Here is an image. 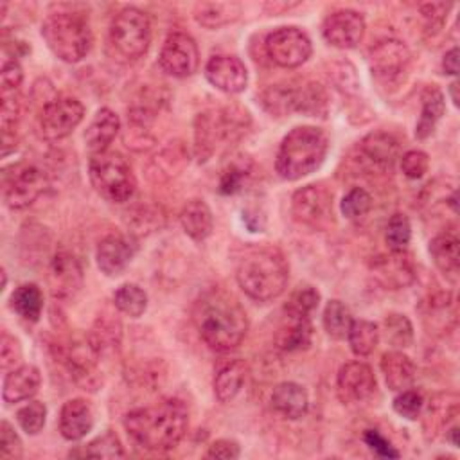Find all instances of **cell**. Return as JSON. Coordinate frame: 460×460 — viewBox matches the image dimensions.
Instances as JSON below:
<instances>
[{"instance_id": "1", "label": "cell", "mask_w": 460, "mask_h": 460, "mask_svg": "<svg viewBox=\"0 0 460 460\" xmlns=\"http://www.w3.org/2000/svg\"><path fill=\"white\" fill-rule=\"evenodd\" d=\"M192 322L199 338L214 350L235 349L246 336L248 318L237 298L214 288L198 296L192 305Z\"/></svg>"}, {"instance_id": "2", "label": "cell", "mask_w": 460, "mask_h": 460, "mask_svg": "<svg viewBox=\"0 0 460 460\" xmlns=\"http://www.w3.org/2000/svg\"><path fill=\"white\" fill-rule=\"evenodd\" d=\"M128 435L144 449L167 451L178 446L189 428V411L180 399H165L153 406L126 413Z\"/></svg>"}, {"instance_id": "3", "label": "cell", "mask_w": 460, "mask_h": 460, "mask_svg": "<svg viewBox=\"0 0 460 460\" xmlns=\"http://www.w3.org/2000/svg\"><path fill=\"white\" fill-rule=\"evenodd\" d=\"M239 288L257 302H268L284 293L289 279V264L275 246L248 250L235 273Z\"/></svg>"}, {"instance_id": "4", "label": "cell", "mask_w": 460, "mask_h": 460, "mask_svg": "<svg viewBox=\"0 0 460 460\" xmlns=\"http://www.w3.org/2000/svg\"><path fill=\"white\" fill-rule=\"evenodd\" d=\"M329 142L314 126L293 128L277 151L275 169L284 180H298L318 169L327 155Z\"/></svg>"}, {"instance_id": "5", "label": "cell", "mask_w": 460, "mask_h": 460, "mask_svg": "<svg viewBox=\"0 0 460 460\" xmlns=\"http://www.w3.org/2000/svg\"><path fill=\"white\" fill-rule=\"evenodd\" d=\"M41 36L49 49L66 63L81 61L93 41L88 18L77 11L50 13L41 25Z\"/></svg>"}, {"instance_id": "6", "label": "cell", "mask_w": 460, "mask_h": 460, "mask_svg": "<svg viewBox=\"0 0 460 460\" xmlns=\"http://www.w3.org/2000/svg\"><path fill=\"white\" fill-rule=\"evenodd\" d=\"M250 126L246 110L226 106L203 111L194 122V149L199 160H207L221 146L239 140Z\"/></svg>"}, {"instance_id": "7", "label": "cell", "mask_w": 460, "mask_h": 460, "mask_svg": "<svg viewBox=\"0 0 460 460\" xmlns=\"http://www.w3.org/2000/svg\"><path fill=\"white\" fill-rule=\"evenodd\" d=\"M88 171L93 189L111 203H124L137 190L133 169L119 151L92 153Z\"/></svg>"}, {"instance_id": "8", "label": "cell", "mask_w": 460, "mask_h": 460, "mask_svg": "<svg viewBox=\"0 0 460 460\" xmlns=\"http://www.w3.org/2000/svg\"><path fill=\"white\" fill-rule=\"evenodd\" d=\"M110 43L115 52L128 61L142 58L151 43L147 14L137 7L120 9L110 25Z\"/></svg>"}, {"instance_id": "9", "label": "cell", "mask_w": 460, "mask_h": 460, "mask_svg": "<svg viewBox=\"0 0 460 460\" xmlns=\"http://www.w3.org/2000/svg\"><path fill=\"white\" fill-rule=\"evenodd\" d=\"M47 183V174L38 165L18 162L4 171V201L11 208H25L43 194Z\"/></svg>"}, {"instance_id": "10", "label": "cell", "mask_w": 460, "mask_h": 460, "mask_svg": "<svg viewBox=\"0 0 460 460\" xmlns=\"http://www.w3.org/2000/svg\"><path fill=\"white\" fill-rule=\"evenodd\" d=\"M293 217L313 230H325L334 221L332 194L322 185H305L293 194Z\"/></svg>"}, {"instance_id": "11", "label": "cell", "mask_w": 460, "mask_h": 460, "mask_svg": "<svg viewBox=\"0 0 460 460\" xmlns=\"http://www.w3.org/2000/svg\"><path fill=\"white\" fill-rule=\"evenodd\" d=\"M84 106L75 97L59 95L49 101L40 113V131L47 140L68 137L83 120Z\"/></svg>"}, {"instance_id": "12", "label": "cell", "mask_w": 460, "mask_h": 460, "mask_svg": "<svg viewBox=\"0 0 460 460\" xmlns=\"http://www.w3.org/2000/svg\"><path fill=\"white\" fill-rule=\"evenodd\" d=\"M264 47L268 58L282 68L300 66L311 56V40L298 27L275 29L268 34Z\"/></svg>"}, {"instance_id": "13", "label": "cell", "mask_w": 460, "mask_h": 460, "mask_svg": "<svg viewBox=\"0 0 460 460\" xmlns=\"http://www.w3.org/2000/svg\"><path fill=\"white\" fill-rule=\"evenodd\" d=\"M160 66L172 77H189L199 65V50L187 32H171L160 50Z\"/></svg>"}, {"instance_id": "14", "label": "cell", "mask_w": 460, "mask_h": 460, "mask_svg": "<svg viewBox=\"0 0 460 460\" xmlns=\"http://www.w3.org/2000/svg\"><path fill=\"white\" fill-rule=\"evenodd\" d=\"M411 54L408 47L399 40H383L372 47L368 56V65L372 74L381 83H395L399 81L410 66Z\"/></svg>"}, {"instance_id": "15", "label": "cell", "mask_w": 460, "mask_h": 460, "mask_svg": "<svg viewBox=\"0 0 460 460\" xmlns=\"http://www.w3.org/2000/svg\"><path fill=\"white\" fill-rule=\"evenodd\" d=\"M322 32L332 47L352 49L365 36V20L358 11L340 9L325 18Z\"/></svg>"}, {"instance_id": "16", "label": "cell", "mask_w": 460, "mask_h": 460, "mask_svg": "<svg viewBox=\"0 0 460 460\" xmlns=\"http://www.w3.org/2000/svg\"><path fill=\"white\" fill-rule=\"evenodd\" d=\"M376 390V376L363 361L345 363L336 377V392L343 402H361Z\"/></svg>"}, {"instance_id": "17", "label": "cell", "mask_w": 460, "mask_h": 460, "mask_svg": "<svg viewBox=\"0 0 460 460\" xmlns=\"http://www.w3.org/2000/svg\"><path fill=\"white\" fill-rule=\"evenodd\" d=\"M205 75L212 86L226 93H239L246 88L248 72L244 63L235 56L217 54L208 59Z\"/></svg>"}, {"instance_id": "18", "label": "cell", "mask_w": 460, "mask_h": 460, "mask_svg": "<svg viewBox=\"0 0 460 460\" xmlns=\"http://www.w3.org/2000/svg\"><path fill=\"white\" fill-rule=\"evenodd\" d=\"M135 253H137V243L131 237L111 234L99 243L95 259L102 273H106L108 277H117L128 268Z\"/></svg>"}, {"instance_id": "19", "label": "cell", "mask_w": 460, "mask_h": 460, "mask_svg": "<svg viewBox=\"0 0 460 460\" xmlns=\"http://www.w3.org/2000/svg\"><path fill=\"white\" fill-rule=\"evenodd\" d=\"M49 286L54 296L70 298L83 286V270L79 261L68 253L59 252L49 266Z\"/></svg>"}, {"instance_id": "20", "label": "cell", "mask_w": 460, "mask_h": 460, "mask_svg": "<svg viewBox=\"0 0 460 460\" xmlns=\"http://www.w3.org/2000/svg\"><path fill=\"white\" fill-rule=\"evenodd\" d=\"M372 271H374V277L390 289L404 288L415 277L413 262H411V257L406 253V250H401V252L390 250V253L376 257L372 262Z\"/></svg>"}, {"instance_id": "21", "label": "cell", "mask_w": 460, "mask_h": 460, "mask_svg": "<svg viewBox=\"0 0 460 460\" xmlns=\"http://www.w3.org/2000/svg\"><path fill=\"white\" fill-rule=\"evenodd\" d=\"M93 428V410L84 399H70L59 411V431L66 440H79Z\"/></svg>"}, {"instance_id": "22", "label": "cell", "mask_w": 460, "mask_h": 460, "mask_svg": "<svg viewBox=\"0 0 460 460\" xmlns=\"http://www.w3.org/2000/svg\"><path fill=\"white\" fill-rule=\"evenodd\" d=\"M41 383V374L34 365H22L7 372L2 386V397L5 402H20L31 399Z\"/></svg>"}, {"instance_id": "23", "label": "cell", "mask_w": 460, "mask_h": 460, "mask_svg": "<svg viewBox=\"0 0 460 460\" xmlns=\"http://www.w3.org/2000/svg\"><path fill=\"white\" fill-rule=\"evenodd\" d=\"M271 406L286 419H300L309 408V397L304 386L298 383H280L271 392Z\"/></svg>"}, {"instance_id": "24", "label": "cell", "mask_w": 460, "mask_h": 460, "mask_svg": "<svg viewBox=\"0 0 460 460\" xmlns=\"http://www.w3.org/2000/svg\"><path fill=\"white\" fill-rule=\"evenodd\" d=\"M120 129V120H119V115L115 111H111L110 108H101L90 126L86 128V133H84V140H86V146L92 153H101V151H106L110 147V144L113 142V138L117 137Z\"/></svg>"}, {"instance_id": "25", "label": "cell", "mask_w": 460, "mask_h": 460, "mask_svg": "<svg viewBox=\"0 0 460 460\" xmlns=\"http://www.w3.org/2000/svg\"><path fill=\"white\" fill-rule=\"evenodd\" d=\"M381 370H383V376H385V381H386L388 388L394 390V392L406 390L415 381V365H413V361L399 350H390V352L383 354Z\"/></svg>"}, {"instance_id": "26", "label": "cell", "mask_w": 460, "mask_h": 460, "mask_svg": "<svg viewBox=\"0 0 460 460\" xmlns=\"http://www.w3.org/2000/svg\"><path fill=\"white\" fill-rule=\"evenodd\" d=\"M399 140L385 131L370 133L359 142L361 155H365L372 164L381 167H390L395 158H399Z\"/></svg>"}, {"instance_id": "27", "label": "cell", "mask_w": 460, "mask_h": 460, "mask_svg": "<svg viewBox=\"0 0 460 460\" xmlns=\"http://www.w3.org/2000/svg\"><path fill=\"white\" fill-rule=\"evenodd\" d=\"M180 223L185 234L194 241H203L210 235L214 219L208 205L203 199H190L180 212Z\"/></svg>"}, {"instance_id": "28", "label": "cell", "mask_w": 460, "mask_h": 460, "mask_svg": "<svg viewBox=\"0 0 460 460\" xmlns=\"http://www.w3.org/2000/svg\"><path fill=\"white\" fill-rule=\"evenodd\" d=\"M248 376V365L243 359L226 361L214 377V394L219 402H230Z\"/></svg>"}, {"instance_id": "29", "label": "cell", "mask_w": 460, "mask_h": 460, "mask_svg": "<svg viewBox=\"0 0 460 460\" xmlns=\"http://www.w3.org/2000/svg\"><path fill=\"white\" fill-rule=\"evenodd\" d=\"M241 14L237 2H201L194 5V18L207 29H217L235 22Z\"/></svg>"}, {"instance_id": "30", "label": "cell", "mask_w": 460, "mask_h": 460, "mask_svg": "<svg viewBox=\"0 0 460 460\" xmlns=\"http://www.w3.org/2000/svg\"><path fill=\"white\" fill-rule=\"evenodd\" d=\"M420 99H422V111L415 128V137L428 138L433 133L440 117L444 115L446 102H444V93L435 84L426 86Z\"/></svg>"}, {"instance_id": "31", "label": "cell", "mask_w": 460, "mask_h": 460, "mask_svg": "<svg viewBox=\"0 0 460 460\" xmlns=\"http://www.w3.org/2000/svg\"><path fill=\"white\" fill-rule=\"evenodd\" d=\"M429 253L435 266L449 279L458 277V239L453 234H440L429 243Z\"/></svg>"}, {"instance_id": "32", "label": "cell", "mask_w": 460, "mask_h": 460, "mask_svg": "<svg viewBox=\"0 0 460 460\" xmlns=\"http://www.w3.org/2000/svg\"><path fill=\"white\" fill-rule=\"evenodd\" d=\"M313 338V325L309 318H288V323L282 325L275 336L279 349L286 352H295L307 349Z\"/></svg>"}, {"instance_id": "33", "label": "cell", "mask_w": 460, "mask_h": 460, "mask_svg": "<svg viewBox=\"0 0 460 460\" xmlns=\"http://www.w3.org/2000/svg\"><path fill=\"white\" fill-rule=\"evenodd\" d=\"M262 106L273 115L298 111V84H271L261 95Z\"/></svg>"}, {"instance_id": "34", "label": "cell", "mask_w": 460, "mask_h": 460, "mask_svg": "<svg viewBox=\"0 0 460 460\" xmlns=\"http://www.w3.org/2000/svg\"><path fill=\"white\" fill-rule=\"evenodd\" d=\"M11 307L27 322H38L43 309V293L41 289L29 282L18 286L11 295Z\"/></svg>"}, {"instance_id": "35", "label": "cell", "mask_w": 460, "mask_h": 460, "mask_svg": "<svg viewBox=\"0 0 460 460\" xmlns=\"http://www.w3.org/2000/svg\"><path fill=\"white\" fill-rule=\"evenodd\" d=\"M350 350L356 356H368L374 352L379 341V329L374 322L368 320H352V325L347 334Z\"/></svg>"}, {"instance_id": "36", "label": "cell", "mask_w": 460, "mask_h": 460, "mask_svg": "<svg viewBox=\"0 0 460 460\" xmlns=\"http://www.w3.org/2000/svg\"><path fill=\"white\" fill-rule=\"evenodd\" d=\"M352 314L349 307L340 300H331L323 309V327L334 340H343L352 325Z\"/></svg>"}, {"instance_id": "37", "label": "cell", "mask_w": 460, "mask_h": 460, "mask_svg": "<svg viewBox=\"0 0 460 460\" xmlns=\"http://www.w3.org/2000/svg\"><path fill=\"white\" fill-rule=\"evenodd\" d=\"M93 350L101 356L108 349L113 350L120 343V323L111 318H99L86 336Z\"/></svg>"}, {"instance_id": "38", "label": "cell", "mask_w": 460, "mask_h": 460, "mask_svg": "<svg viewBox=\"0 0 460 460\" xmlns=\"http://www.w3.org/2000/svg\"><path fill=\"white\" fill-rule=\"evenodd\" d=\"M113 304L120 313L138 318L147 307V295L137 284H122L113 295Z\"/></svg>"}, {"instance_id": "39", "label": "cell", "mask_w": 460, "mask_h": 460, "mask_svg": "<svg viewBox=\"0 0 460 460\" xmlns=\"http://www.w3.org/2000/svg\"><path fill=\"white\" fill-rule=\"evenodd\" d=\"M320 293L313 286H302L291 293L284 311L288 318H309V314L318 307Z\"/></svg>"}, {"instance_id": "40", "label": "cell", "mask_w": 460, "mask_h": 460, "mask_svg": "<svg viewBox=\"0 0 460 460\" xmlns=\"http://www.w3.org/2000/svg\"><path fill=\"white\" fill-rule=\"evenodd\" d=\"M385 338L392 347H410L413 341V327L411 322L401 313H390L383 322Z\"/></svg>"}, {"instance_id": "41", "label": "cell", "mask_w": 460, "mask_h": 460, "mask_svg": "<svg viewBox=\"0 0 460 460\" xmlns=\"http://www.w3.org/2000/svg\"><path fill=\"white\" fill-rule=\"evenodd\" d=\"M81 456L88 458H122L124 449L119 440V437L113 431H104L97 438H93L90 444L83 447Z\"/></svg>"}, {"instance_id": "42", "label": "cell", "mask_w": 460, "mask_h": 460, "mask_svg": "<svg viewBox=\"0 0 460 460\" xmlns=\"http://www.w3.org/2000/svg\"><path fill=\"white\" fill-rule=\"evenodd\" d=\"M411 237V225L404 214H394L386 225L385 241L392 252L406 250Z\"/></svg>"}, {"instance_id": "43", "label": "cell", "mask_w": 460, "mask_h": 460, "mask_svg": "<svg viewBox=\"0 0 460 460\" xmlns=\"http://www.w3.org/2000/svg\"><path fill=\"white\" fill-rule=\"evenodd\" d=\"M45 419H47V408L40 401H31L16 411V420L20 428L29 435L40 433L45 426Z\"/></svg>"}, {"instance_id": "44", "label": "cell", "mask_w": 460, "mask_h": 460, "mask_svg": "<svg viewBox=\"0 0 460 460\" xmlns=\"http://www.w3.org/2000/svg\"><path fill=\"white\" fill-rule=\"evenodd\" d=\"M370 207H372V198H370V194H368L365 189H361V187L350 189V190L343 196L341 205H340L343 216L349 217V219H356V217L365 216V214L370 210Z\"/></svg>"}, {"instance_id": "45", "label": "cell", "mask_w": 460, "mask_h": 460, "mask_svg": "<svg viewBox=\"0 0 460 460\" xmlns=\"http://www.w3.org/2000/svg\"><path fill=\"white\" fill-rule=\"evenodd\" d=\"M246 176H248L246 160H232L221 172L219 192L221 194H235L243 187V181Z\"/></svg>"}, {"instance_id": "46", "label": "cell", "mask_w": 460, "mask_h": 460, "mask_svg": "<svg viewBox=\"0 0 460 460\" xmlns=\"http://www.w3.org/2000/svg\"><path fill=\"white\" fill-rule=\"evenodd\" d=\"M422 406H424V399L417 390H410V388L401 390V394L394 399V410L401 417L410 420H415L420 415Z\"/></svg>"}, {"instance_id": "47", "label": "cell", "mask_w": 460, "mask_h": 460, "mask_svg": "<svg viewBox=\"0 0 460 460\" xmlns=\"http://www.w3.org/2000/svg\"><path fill=\"white\" fill-rule=\"evenodd\" d=\"M22 359V347L18 340L7 332H2L0 338V368L4 372L13 370Z\"/></svg>"}, {"instance_id": "48", "label": "cell", "mask_w": 460, "mask_h": 460, "mask_svg": "<svg viewBox=\"0 0 460 460\" xmlns=\"http://www.w3.org/2000/svg\"><path fill=\"white\" fill-rule=\"evenodd\" d=\"M428 167H429V160H428V155L424 151L411 149V151L404 153L402 158H401V169L411 180L422 178L424 172L428 171Z\"/></svg>"}, {"instance_id": "49", "label": "cell", "mask_w": 460, "mask_h": 460, "mask_svg": "<svg viewBox=\"0 0 460 460\" xmlns=\"http://www.w3.org/2000/svg\"><path fill=\"white\" fill-rule=\"evenodd\" d=\"M22 81H23L22 66L14 59L5 61L0 72V93H20Z\"/></svg>"}, {"instance_id": "50", "label": "cell", "mask_w": 460, "mask_h": 460, "mask_svg": "<svg viewBox=\"0 0 460 460\" xmlns=\"http://www.w3.org/2000/svg\"><path fill=\"white\" fill-rule=\"evenodd\" d=\"M0 456L2 458H20L22 456V440L14 428L2 420L0 424Z\"/></svg>"}, {"instance_id": "51", "label": "cell", "mask_w": 460, "mask_h": 460, "mask_svg": "<svg viewBox=\"0 0 460 460\" xmlns=\"http://www.w3.org/2000/svg\"><path fill=\"white\" fill-rule=\"evenodd\" d=\"M451 9L449 4H442V2H433V4H424L420 5V14L426 22V29L428 31H440V27L444 25V20L447 18V11Z\"/></svg>"}, {"instance_id": "52", "label": "cell", "mask_w": 460, "mask_h": 460, "mask_svg": "<svg viewBox=\"0 0 460 460\" xmlns=\"http://www.w3.org/2000/svg\"><path fill=\"white\" fill-rule=\"evenodd\" d=\"M367 446L377 455V456H385V458H397L399 451L377 431V429H367L363 435Z\"/></svg>"}, {"instance_id": "53", "label": "cell", "mask_w": 460, "mask_h": 460, "mask_svg": "<svg viewBox=\"0 0 460 460\" xmlns=\"http://www.w3.org/2000/svg\"><path fill=\"white\" fill-rule=\"evenodd\" d=\"M241 455L239 444L235 440H228V438H219L216 442H212L208 446L207 456L208 458H225V460H232L237 458Z\"/></svg>"}, {"instance_id": "54", "label": "cell", "mask_w": 460, "mask_h": 460, "mask_svg": "<svg viewBox=\"0 0 460 460\" xmlns=\"http://www.w3.org/2000/svg\"><path fill=\"white\" fill-rule=\"evenodd\" d=\"M442 66H444L446 74H451V75L458 74V49L456 47H453L449 52H446Z\"/></svg>"}, {"instance_id": "55", "label": "cell", "mask_w": 460, "mask_h": 460, "mask_svg": "<svg viewBox=\"0 0 460 460\" xmlns=\"http://www.w3.org/2000/svg\"><path fill=\"white\" fill-rule=\"evenodd\" d=\"M456 90H458V81H453L449 84V93H451V101H453L455 106H458V93H456Z\"/></svg>"}, {"instance_id": "56", "label": "cell", "mask_w": 460, "mask_h": 460, "mask_svg": "<svg viewBox=\"0 0 460 460\" xmlns=\"http://www.w3.org/2000/svg\"><path fill=\"white\" fill-rule=\"evenodd\" d=\"M456 435H458V426H453V428L447 431V437H449V440H451V444H453V446H458V438H456Z\"/></svg>"}]
</instances>
